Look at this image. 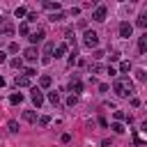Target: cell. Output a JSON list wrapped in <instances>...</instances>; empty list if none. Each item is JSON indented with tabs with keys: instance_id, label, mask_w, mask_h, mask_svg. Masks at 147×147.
<instances>
[{
	"instance_id": "obj_1",
	"label": "cell",
	"mask_w": 147,
	"mask_h": 147,
	"mask_svg": "<svg viewBox=\"0 0 147 147\" xmlns=\"http://www.w3.org/2000/svg\"><path fill=\"white\" fill-rule=\"evenodd\" d=\"M113 90H115L117 96H131V94H133V83H131L129 76H119V78L115 80Z\"/></svg>"
},
{
	"instance_id": "obj_2",
	"label": "cell",
	"mask_w": 147,
	"mask_h": 147,
	"mask_svg": "<svg viewBox=\"0 0 147 147\" xmlns=\"http://www.w3.org/2000/svg\"><path fill=\"white\" fill-rule=\"evenodd\" d=\"M83 44H85L87 48H96V46H99V34H96L94 30H85V34H83Z\"/></svg>"
},
{
	"instance_id": "obj_3",
	"label": "cell",
	"mask_w": 147,
	"mask_h": 147,
	"mask_svg": "<svg viewBox=\"0 0 147 147\" xmlns=\"http://www.w3.org/2000/svg\"><path fill=\"white\" fill-rule=\"evenodd\" d=\"M106 16H108V7H106V5H96L94 11H92V18H94L96 23H103Z\"/></svg>"
},
{
	"instance_id": "obj_4",
	"label": "cell",
	"mask_w": 147,
	"mask_h": 147,
	"mask_svg": "<svg viewBox=\"0 0 147 147\" xmlns=\"http://www.w3.org/2000/svg\"><path fill=\"white\" fill-rule=\"evenodd\" d=\"M0 34H5V37H11V34H14V25H11L9 18H5V16H0Z\"/></svg>"
},
{
	"instance_id": "obj_5",
	"label": "cell",
	"mask_w": 147,
	"mask_h": 147,
	"mask_svg": "<svg viewBox=\"0 0 147 147\" xmlns=\"http://www.w3.org/2000/svg\"><path fill=\"white\" fill-rule=\"evenodd\" d=\"M69 92H71L74 96H78V94L83 92V85H80V80H78V74H74V78H71V83H69Z\"/></svg>"
},
{
	"instance_id": "obj_6",
	"label": "cell",
	"mask_w": 147,
	"mask_h": 147,
	"mask_svg": "<svg viewBox=\"0 0 147 147\" xmlns=\"http://www.w3.org/2000/svg\"><path fill=\"white\" fill-rule=\"evenodd\" d=\"M30 99H32V103L39 108V106L44 103V92H41L39 87H32V90H30Z\"/></svg>"
},
{
	"instance_id": "obj_7",
	"label": "cell",
	"mask_w": 147,
	"mask_h": 147,
	"mask_svg": "<svg viewBox=\"0 0 147 147\" xmlns=\"http://www.w3.org/2000/svg\"><path fill=\"white\" fill-rule=\"evenodd\" d=\"M131 34H133V25H131L129 21H122V23H119V37L129 39Z\"/></svg>"
},
{
	"instance_id": "obj_8",
	"label": "cell",
	"mask_w": 147,
	"mask_h": 147,
	"mask_svg": "<svg viewBox=\"0 0 147 147\" xmlns=\"http://www.w3.org/2000/svg\"><path fill=\"white\" fill-rule=\"evenodd\" d=\"M44 37H46L44 28H37L34 32H30V41H32V44H37V41H44Z\"/></svg>"
},
{
	"instance_id": "obj_9",
	"label": "cell",
	"mask_w": 147,
	"mask_h": 147,
	"mask_svg": "<svg viewBox=\"0 0 147 147\" xmlns=\"http://www.w3.org/2000/svg\"><path fill=\"white\" fill-rule=\"evenodd\" d=\"M37 55H39L37 46H30V48H25V53H23V57H25L28 62H34V60H37Z\"/></svg>"
},
{
	"instance_id": "obj_10",
	"label": "cell",
	"mask_w": 147,
	"mask_h": 147,
	"mask_svg": "<svg viewBox=\"0 0 147 147\" xmlns=\"http://www.w3.org/2000/svg\"><path fill=\"white\" fill-rule=\"evenodd\" d=\"M51 85H53V78L51 76H41L39 78V90H48Z\"/></svg>"
},
{
	"instance_id": "obj_11",
	"label": "cell",
	"mask_w": 147,
	"mask_h": 147,
	"mask_svg": "<svg viewBox=\"0 0 147 147\" xmlns=\"http://www.w3.org/2000/svg\"><path fill=\"white\" fill-rule=\"evenodd\" d=\"M44 9H48V11H53V14H55V11H60V9H62V5H60V2H44Z\"/></svg>"
},
{
	"instance_id": "obj_12",
	"label": "cell",
	"mask_w": 147,
	"mask_h": 147,
	"mask_svg": "<svg viewBox=\"0 0 147 147\" xmlns=\"http://www.w3.org/2000/svg\"><path fill=\"white\" fill-rule=\"evenodd\" d=\"M53 53H55V57H62V55L67 53V44H57V46L53 48Z\"/></svg>"
},
{
	"instance_id": "obj_13",
	"label": "cell",
	"mask_w": 147,
	"mask_h": 147,
	"mask_svg": "<svg viewBox=\"0 0 147 147\" xmlns=\"http://www.w3.org/2000/svg\"><path fill=\"white\" fill-rule=\"evenodd\" d=\"M138 51H140V53L147 51V34H142V37L138 39Z\"/></svg>"
},
{
	"instance_id": "obj_14",
	"label": "cell",
	"mask_w": 147,
	"mask_h": 147,
	"mask_svg": "<svg viewBox=\"0 0 147 147\" xmlns=\"http://www.w3.org/2000/svg\"><path fill=\"white\" fill-rule=\"evenodd\" d=\"M53 48H55V44H53V41H46V46H44V57H48V60H51Z\"/></svg>"
},
{
	"instance_id": "obj_15",
	"label": "cell",
	"mask_w": 147,
	"mask_h": 147,
	"mask_svg": "<svg viewBox=\"0 0 147 147\" xmlns=\"http://www.w3.org/2000/svg\"><path fill=\"white\" fill-rule=\"evenodd\" d=\"M129 71H131V62H129V60L119 62V71H117V74H129Z\"/></svg>"
},
{
	"instance_id": "obj_16",
	"label": "cell",
	"mask_w": 147,
	"mask_h": 147,
	"mask_svg": "<svg viewBox=\"0 0 147 147\" xmlns=\"http://www.w3.org/2000/svg\"><path fill=\"white\" fill-rule=\"evenodd\" d=\"M30 85V78H25V76H16V87H28Z\"/></svg>"
},
{
	"instance_id": "obj_17",
	"label": "cell",
	"mask_w": 147,
	"mask_h": 147,
	"mask_svg": "<svg viewBox=\"0 0 147 147\" xmlns=\"http://www.w3.org/2000/svg\"><path fill=\"white\" fill-rule=\"evenodd\" d=\"M23 119H25V122H37V113H34V110H25V113H23Z\"/></svg>"
},
{
	"instance_id": "obj_18",
	"label": "cell",
	"mask_w": 147,
	"mask_h": 147,
	"mask_svg": "<svg viewBox=\"0 0 147 147\" xmlns=\"http://www.w3.org/2000/svg\"><path fill=\"white\" fill-rule=\"evenodd\" d=\"M9 101H11V103H14V106H18V103H21V101H23V94H21V92H14V94H11V96H9Z\"/></svg>"
},
{
	"instance_id": "obj_19",
	"label": "cell",
	"mask_w": 147,
	"mask_h": 147,
	"mask_svg": "<svg viewBox=\"0 0 147 147\" xmlns=\"http://www.w3.org/2000/svg\"><path fill=\"white\" fill-rule=\"evenodd\" d=\"M62 18H64V14H62V11H55V14H51V16H48V21H53V23H60Z\"/></svg>"
},
{
	"instance_id": "obj_20",
	"label": "cell",
	"mask_w": 147,
	"mask_h": 147,
	"mask_svg": "<svg viewBox=\"0 0 147 147\" xmlns=\"http://www.w3.org/2000/svg\"><path fill=\"white\" fill-rule=\"evenodd\" d=\"M18 34H30V25H28V21H25V23H18Z\"/></svg>"
},
{
	"instance_id": "obj_21",
	"label": "cell",
	"mask_w": 147,
	"mask_h": 147,
	"mask_svg": "<svg viewBox=\"0 0 147 147\" xmlns=\"http://www.w3.org/2000/svg\"><path fill=\"white\" fill-rule=\"evenodd\" d=\"M48 101H51L53 106H57V103H60V94H57V92H48Z\"/></svg>"
},
{
	"instance_id": "obj_22",
	"label": "cell",
	"mask_w": 147,
	"mask_h": 147,
	"mask_svg": "<svg viewBox=\"0 0 147 147\" xmlns=\"http://www.w3.org/2000/svg\"><path fill=\"white\" fill-rule=\"evenodd\" d=\"M9 64H11L14 69H23V60H21V57H14V60H9Z\"/></svg>"
},
{
	"instance_id": "obj_23",
	"label": "cell",
	"mask_w": 147,
	"mask_h": 147,
	"mask_svg": "<svg viewBox=\"0 0 147 147\" xmlns=\"http://www.w3.org/2000/svg\"><path fill=\"white\" fill-rule=\"evenodd\" d=\"M110 129H113L115 133H124V126H122V122H113V124H110Z\"/></svg>"
},
{
	"instance_id": "obj_24",
	"label": "cell",
	"mask_w": 147,
	"mask_h": 147,
	"mask_svg": "<svg viewBox=\"0 0 147 147\" xmlns=\"http://www.w3.org/2000/svg\"><path fill=\"white\" fill-rule=\"evenodd\" d=\"M136 23H138V28H147V16H145V14H142V16H138V21H136Z\"/></svg>"
},
{
	"instance_id": "obj_25",
	"label": "cell",
	"mask_w": 147,
	"mask_h": 147,
	"mask_svg": "<svg viewBox=\"0 0 147 147\" xmlns=\"http://www.w3.org/2000/svg\"><path fill=\"white\" fill-rule=\"evenodd\" d=\"M101 71H106L101 64H92V67H90V74H101Z\"/></svg>"
},
{
	"instance_id": "obj_26",
	"label": "cell",
	"mask_w": 147,
	"mask_h": 147,
	"mask_svg": "<svg viewBox=\"0 0 147 147\" xmlns=\"http://www.w3.org/2000/svg\"><path fill=\"white\" fill-rule=\"evenodd\" d=\"M23 76H25V78H32V76H37V71H34L32 67H28V69H23Z\"/></svg>"
},
{
	"instance_id": "obj_27",
	"label": "cell",
	"mask_w": 147,
	"mask_h": 147,
	"mask_svg": "<svg viewBox=\"0 0 147 147\" xmlns=\"http://www.w3.org/2000/svg\"><path fill=\"white\" fill-rule=\"evenodd\" d=\"M48 124H51V117L48 115H41L39 117V126H48Z\"/></svg>"
},
{
	"instance_id": "obj_28",
	"label": "cell",
	"mask_w": 147,
	"mask_h": 147,
	"mask_svg": "<svg viewBox=\"0 0 147 147\" xmlns=\"http://www.w3.org/2000/svg\"><path fill=\"white\" fill-rule=\"evenodd\" d=\"M14 14H16V18H21V16H25V14H28V9H25V7H16V11H14Z\"/></svg>"
},
{
	"instance_id": "obj_29",
	"label": "cell",
	"mask_w": 147,
	"mask_h": 147,
	"mask_svg": "<svg viewBox=\"0 0 147 147\" xmlns=\"http://www.w3.org/2000/svg\"><path fill=\"white\" fill-rule=\"evenodd\" d=\"M122 119H126L124 110H115V122H122Z\"/></svg>"
},
{
	"instance_id": "obj_30",
	"label": "cell",
	"mask_w": 147,
	"mask_h": 147,
	"mask_svg": "<svg viewBox=\"0 0 147 147\" xmlns=\"http://www.w3.org/2000/svg\"><path fill=\"white\" fill-rule=\"evenodd\" d=\"M7 126H9V131H11V133H16V131H18V124H16V119H9V124H7Z\"/></svg>"
},
{
	"instance_id": "obj_31",
	"label": "cell",
	"mask_w": 147,
	"mask_h": 147,
	"mask_svg": "<svg viewBox=\"0 0 147 147\" xmlns=\"http://www.w3.org/2000/svg\"><path fill=\"white\" fill-rule=\"evenodd\" d=\"M136 78H138V80H145V78H147L145 69H138V71H136Z\"/></svg>"
},
{
	"instance_id": "obj_32",
	"label": "cell",
	"mask_w": 147,
	"mask_h": 147,
	"mask_svg": "<svg viewBox=\"0 0 147 147\" xmlns=\"http://www.w3.org/2000/svg\"><path fill=\"white\" fill-rule=\"evenodd\" d=\"M76 103H78V96H74V94H71V96L67 99V106H76Z\"/></svg>"
},
{
	"instance_id": "obj_33",
	"label": "cell",
	"mask_w": 147,
	"mask_h": 147,
	"mask_svg": "<svg viewBox=\"0 0 147 147\" xmlns=\"http://www.w3.org/2000/svg\"><path fill=\"white\" fill-rule=\"evenodd\" d=\"M16 51H18V44L11 41V44H9V53H16Z\"/></svg>"
},
{
	"instance_id": "obj_34",
	"label": "cell",
	"mask_w": 147,
	"mask_h": 147,
	"mask_svg": "<svg viewBox=\"0 0 147 147\" xmlns=\"http://www.w3.org/2000/svg\"><path fill=\"white\" fill-rule=\"evenodd\" d=\"M30 21H37V14H34V11H28V23H30Z\"/></svg>"
},
{
	"instance_id": "obj_35",
	"label": "cell",
	"mask_w": 147,
	"mask_h": 147,
	"mask_svg": "<svg viewBox=\"0 0 147 147\" xmlns=\"http://www.w3.org/2000/svg\"><path fill=\"white\" fill-rule=\"evenodd\" d=\"M92 57H94V60H101V57H103V51H94V55H92Z\"/></svg>"
},
{
	"instance_id": "obj_36",
	"label": "cell",
	"mask_w": 147,
	"mask_h": 147,
	"mask_svg": "<svg viewBox=\"0 0 147 147\" xmlns=\"http://www.w3.org/2000/svg\"><path fill=\"white\" fill-rule=\"evenodd\" d=\"M106 74H110V76H117V69H115V67H108V69H106Z\"/></svg>"
},
{
	"instance_id": "obj_37",
	"label": "cell",
	"mask_w": 147,
	"mask_h": 147,
	"mask_svg": "<svg viewBox=\"0 0 147 147\" xmlns=\"http://www.w3.org/2000/svg\"><path fill=\"white\" fill-rule=\"evenodd\" d=\"M131 106H133V108H138V106H140V99H138V96H133V99H131Z\"/></svg>"
},
{
	"instance_id": "obj_38",
	"label": "cell",
	"mask_w": 147,
	"mask_h": 147,
	"mask_svg": "<svg viewBox=\"0 0 147 147\" xmlns=\"http://www.w3.org/2000/svg\"><path fill=\"white\" fill-rule=\"evenodd\" d=\"M60 140H62V142H69V140H71V136H69V133H62V138H60Z\"/></svg>"
},
{
	"instance_id": "obj_39",
	"label": "cell",
	"mask_w": 147,
	"mask_h": 147,
	"mask_svg": "<svg viewBox=\"0 0 147 147\" xmlns=\"http://www.w3.org/2000/svg\"><path fill=\"white\" fill-rule=\"evenodd\" d=\"M5 60H7V53H2V51H0V62H5Z\"/></svg>"
},
{
	"instance_id": "obj_40",
	"label": "cell",
	"mask_w": 147,
	"mask_h": 147,
	"mask_svg": "<svg viewBox=\"0 0 147 147\" xmlns=\"http://www.w3.org/2000/svg\"><path fill=\"white\" fill-rule=\"evenodd\" d=\"M0 87H5V78L2 76H0Z\"/></svg>"
}]
</instances>
